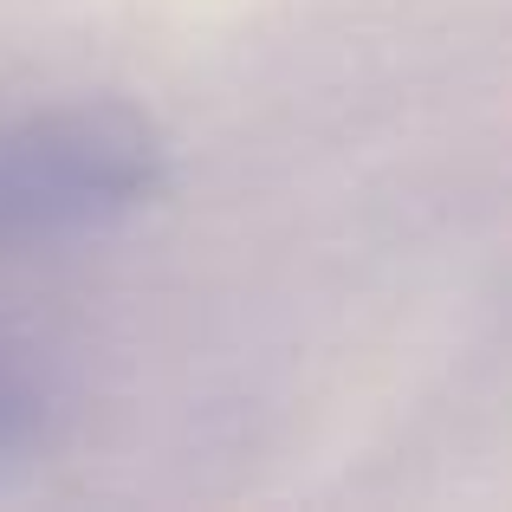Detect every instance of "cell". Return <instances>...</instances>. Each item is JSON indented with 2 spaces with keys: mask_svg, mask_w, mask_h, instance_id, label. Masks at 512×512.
Returning a JSON list of instances; mask_svg holds the SVG:
<instances>
[{
  "mask_svg": "<svg viewBox=\"0 0 512 512\" xmlns=\"http://www.w3.org/2000/svg\"><path fill=\"white\" fill-rule=\"evenodd\" d=\"M169 195V137L124 98H72L0 130V240H72Z\"/></svg>",
  "mask_w": 512,
  "mask_h": 512,
  "instance_id": "1",
  "label": "cell"
},
{
  "mask_svg": "<svg viewBox=\"0 0 512 512\" xmlns=\"http://www.w3.org/2000/svg\"><path fill=\"white\" fill-rule=\"evenodd\" d=\"M52 435V389L0 357V461H26Z\"/></svg>",
  "mask_w": 512,
  "mask_h": 512,
  "instance_id": "2",
  "label": "cell"
}]
</instances>
